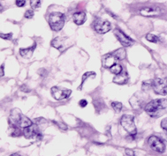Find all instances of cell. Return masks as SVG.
Here are the masks:
<instances>
[{"label": "cell", "instance_id": "obj_1", "mask_svg": "<svg viewBox=\"0 0 167 156\" xmlns=\"http://www.w3.org/2000/svg\"><path fill=\"white\" fill-rule=\"evenodd\" d=\"M9 123L10 125H14L18 126L20 128H27L31 125H33L32 121L28 117L24 116L22 113L19 109H13L11 111V115L9 118Z\"/></svg>", "mask_w": 167, "mask_h": 156}, {"label": "cell", "instance_id": "obj_2", "mask_svg": "<svg viewBox=\"0 0 167 156\" xmlns=\"http://www.w3.org/2000/svg\"><path fill=\"white\" fill-rule=\"evenodd\" d=\"M166 107V99H158V100H153L151 102H149L145 107V111L150 117H158L160 114V111H162Z\"/></svg>", "mask_w": 167, "mask_h": 156}, {"label": "cell", "instance_id": "obj_3", "mask_svg": "<svg viewBox=\"0 0 167 156\" xmlns=\"http://www.w3.org/2000/svg\"><path fill=\"white\" fill-rule=\"evenodd\" d=\"M66 17L61 13H52L49 16V25L54 31H60L65 26Z\"/></svg>", "mask_w": 167, "mask_h": 156}, {"label": "cell", "instance_id": "obj_4", "mask_svg": "<svg viewBox=\"0 0 167 156\" xmlns=\"http://www.w3.org/2000/svg\"><path fill=\"white\" fill-rule=\"evenodd\" d=\"M120 125L130 136L135 137L136 135V126L135 125V117L131 115H124L120 118Z\"/></svg>", "mask_w": 167, "mask_h": 156}, {"label": "cell", "instance_id": "obj_5", "mask_svg": "<svg viewBox=\"0 0 167 156\" xmlns=\"http://www.w3.org/2000/svg\"><path fill=\"white\" fill-rule=\"evenodd\" d=\"M151 86L154 92L160 95L167 94V79L157 78L151 82Z\"/></svg>", "mask_w": 167, "mask_h": 156}, {"label": "cell", "instance_id": "obj_6", "mask_svg": "<svg viewBox=\"0 0 167 156\" xmlns=\"http://www.w3.org/2000/svg\"><path fill=\"white\" fill-rule=\"evenodd\" d=\"M51 92L54 99L57 101H62L64 99H66L72 94V91L70 89H66L65 87H60V86H53Z\"/></svg>", "mask_w": 167, "mask_h": 156}, {"label": "cell", "instance_id": "obj_7", "mask_svg": "<svg viewBox=\"0 0 167 156\" xmlns=\"http://www.w3.org/2000/svg\"><path fill=\"white\" fill-rule=\"evenodd\" d=\"M148 144L153 151L160 153V154L164 153L165 150V146L164 142L161 140L159 138H158L156 136L150 137L148 140Z\"/></svg>", "mask_w": 167, "mask_h": 156}, {"label": "cell", "instance_id": "obj_8", "mask_svg": "<svg viewBox=\"0 0 167 156\" xmlns=\"http://www.w3.org/2000/svg\"><path fill=\"white\" fill-rule=\"evenodd\" d=\"M139 13L145 17H157L163 13V10L158 6H146L142 8Z\"/></svg>", "mask_w": 167, "mask_h": 156}, {"label": "cell", "instance_id": "obj_9", "mask_svg": "<svg viewBox=\"0 0 167 156\" xmlns=\"http://www.w3.org/2000/svg\"><path fill=\"white\" fill-rule=\"evenodd\" d=\"M114 34L117 37V39L120 41V42L125 47H129L134 43V40L131 39L129 36H127L125 33H123L120 29H115Z\"/></svg>", "mask_w": 167, "mask_h": 156}, {"label": "cell", "instance_id": "obj_10", "mask_svg": "<svg viewBox=\"0 0 167 156\" xmlns=\"http://www.w3.org/2000/svg\"><path fill=\"white\" fill-rule=\"evenodd\" d=\"M94 27L98 34H106L112 29L111 23L104 20H97L94 25Z\"/></svg>", "mask_w": 167, "mask_h": 156}, {"label": "cell", "instance_id": "obj_11", "mask_svg": "<svg viewBox=\"0 0 167 156\" xmlns=\"http://www.w3.org/2000/svg\"><path fill=\"white\" fill-rule=\"evenodd\" d=\"M22 133L26 139H33V138L37 139L38 137L41 136V133L39 132L38 126L36 125H31L27 128H24Z\"/></svg>", "mask_w": 167, "mask_h": 156}, {"label": "cell", "instance_id": "obj_12", "mask_svg": "<svg viewBox=\"0 0 167 156\" xmlns=\"http://www.w3.org/2000/svg\"><path fill=\"white\" fill-rule=\"evenodd\" d=\"M118 59L113 54H107L103 58V65L104 68H111L115 63H117Z\"/></svg>", "mask_w": 167, "mask_h": 156}, {"label": "cell", "instance_id": "obj_13", "mask_svg": "<svg viewBox=\"0 0 167 156\" xmlns=\"http://www.w3.org/2000/svg\"><path fill=\"white\" fill-rule=\"evenodd\" d=\"M66 38H64V37H57L51 41V46L56 48L57 49H59L60 51H63L66 48Z\"/></svg>", "mask_w": 167, "mask_h": 156}, {"label": "cell", "instance_id": "obj_14", "mask_svg": "<svg viewBox=\"0 0 167 156\" xmlns=\"http://www.w3.org/2000/svg\"><path fill=\"white\" fill-rule=\"evenodd\" d=\"M128 80V74L127 71H122L120 74H117L113 78V82L118 85H124Z\"/></svg>", "mask_w": 167, "mask_h": 156}, {"label": "cell", "instance_id": "obj_15", "mask_svg": "<svg viewBox=\"0 0 167 156\" xmlns=\"http://www.w3.org/2000/svg\"><path fill=\"white\" fill-rule=\"evenodd\" d=\"M86 19H87V16L84 12H77L75 13H74V15H73L74 22L79 26L82 25L86 21Z\"/></svg>", "mask_w": 167, "mask_h": 156}, {"label": "cell", "instance_id": "obj_16", "mask_svg": "<svg viewBox=\"0 0 167 156\" xmlns=\"http://www.w3.org/2000/svg\"><path fill=\"white\" fill-rule=\"evenodd\" d=\"M36 48V44H34V45L30 48L21 49L20 50V54L21 55V56H23V57L29 58L31 56H32V54H33V52H34V50H35Z\"/></svg>", "mask_w": 167, "mask_h": 156}, {"label": "cell", "instance_id": "obj_17", "mask_svg": "<svg viewBox=\"0 0 167 156\" xmlns=\"http://www.w3.org/2000/svg\"><path fill=\"white\" fill-rule=\"evenodd\" d=\"M112 54L116 56V58L118 59V60H123L125 57H126V50H125V49H117V50H115Z\"/></svg>", "mask_w": 167, "mask_h": 156}, {"label": "cell", "instance_id": "obj_18", "mask_svg": "<svg viewBox=\"0 0 167 156\" xmlns=\"http://www.w3.org/2000/svg\"><path fill=\"white\" fill-rule=\"evenodd\" d=\"M110 71H111V72H112L114 73L115 75H117V74H120V72L123 71L122 70V66L120 64V63H115L114 65H112L111 68H110Z\"/></svg>", "mask_w": 167, "mask_h": 156}, {"label": "cell", "instance_id": "obj_19", "mask_svg": "<svg viewBox=\"0 0 167 156\" xmlns=\"http://www.w3.org/2000/svg\"><path fill=\"white\" fill-rule=\"evenodd\" d=\"M112 109L117 112V113H119V112H120L123 109V104H122L121 102H112Z\"/></svg>", "mask_w": 167, "mask_h": 156}, {"label": "cell", "instance_id": "obj_20", "mask_svg": "<svg viewBox=\"0 0 167 156\" xmlns=\"http://www.w3.org/2000/svg\"><path fill=\"white\" fill-rule=\"evenodd\" d=\"M146 39L148 40L149 42H153V43H157V42H159L158 37L157 35L153 34H148L146 35Z\"/></svg>", "mask_w": 167, "mask_h": 156}, {"label": "cell", "instance_id": "obj_21", "mask_svg": "<svg viewBox=\"0 0 167 156\" xmlns=\"http://www.w3.org/2000/svg\"><path fill=\"white\" fill-rule=\"evenodd\" d=\"M90 76L95 77V76H96V73H95V72H93V71H88V72H86V73L84 74L83 77H82V84H81V86L79 87L80 89H82V86H83L85 80H86V79H88V78H89Z\"/></svg>", "mask_w": 167, "mask_h": 156}, {"label": "cell", "instance_id": "obj_22", "mask_svg": "<svg viewBox=\"0 0 167 156\" xmlns=\"http://www.w3.org/2000/svg\"><path fill=\"white\" fill-rule=\"evenodd\" d=\"M30 5L33 9H37L41 5V0H30Z\"/></svg>", "mask_w": 167, "mask_h": 156}, {"label": "cell", "instance_id": "obj_23", "mask_svg": "<svg viewBox=\"0 0 167 156\" xmlns=\"http://www.w3.org/2000/svg\"><path fill=\"white\" fill-rule=\"evenodd\" d=\"M161 128L167 133V118H165L161 121Z\"/></svg>", "mask_w": 167, "mask_h": 156}, {"label": "cell", "instance_id": "obj_24", "mask_svg": "<svg viewBox=\"0 0 167 156\" xmlns=\"http://www.w3.org/2000/svg\"><path fill=\"white\" fill-rule=\"evenodd\" d=\"M33 17H34V12L32 10H28L25 13V18H27V19H32Z\"/></svg>", "mask_w": 167, "mask_h": 156}, {"label": "cell", "instance_id": "obj_25", "mask_svg": "<svg viewBox=\"0 0 167 156\" xmlns=\"http://www.w3.org/2000/svg\"><path fill=\"white\" fill-rule=\"evenodd\" d=\"M12 36H13V34L12 33H9V34H1V38L4 40L11 39Z\"/></svg>", "mask_w": 167, "mask_h": 156}, {"label": "cell", "instance_id": "obj_26", "mask_svg": "<svg viewBox=\"0 0 167 156\" xmlns=\"http://www.w3.org/2000/svg\"><path fill=\"white\" fill-rule=\"evenodd\" d=\"M26 4V0H16V5L18 7H23Z\"/></svg>", "mask_w": 167, "mask_h": 156}, {"label": "cell", "instance_id": "obj_27", "mask_svg": "<svg viewBox=\"0 0 167 156\" xmlns=\"http://www.w3.org/2000/svg\"><path fill=\"white\" fill-rule=\"evenodd\" d=\"M79 105L82 107V108H85L87 105H88V102L85 100V99H82V100H81L80 102H79Z\"/></svg>", "mask_w": 167, "mask_h": 156}, {"label": "cell", "instance_id": "obj_28", "mask_svg": "<svg viewBox=\"0 0 167 156\" xmlns=\"http://www.w3.org/2000/svg\"><path fill=\"white\" fill-rule=\"evenodd\" d=\"M126 154H127V155H130V156L135 155V152H134L133 150H130V149H126Z\"/></svg>", "mask_w": 167, "mask_h": 156}, {"label": "cell", "instance_id": "obj_29", "mask_svg": "<svg viewBox=\"0 0 167 156\" xmlns=\"http://www.w3.org/2000/svg\"><path fill=\"white\" fill-rule=\"evenodd\" d=\"M4 76V66L2 65L1 66V77H3Z\"/></svg>", "mask_w": 167, "mask_h": 156}]
</instances>
